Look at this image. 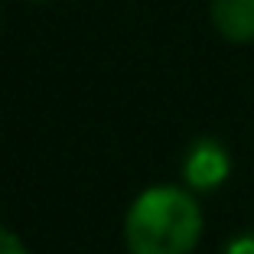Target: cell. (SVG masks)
<instances>
[{
	"label": "cell",
	"mask_w": 254,
	"mask_h": 254,
	"mask_svg": "<svg viewBox=\"0 0 254 254\" xmlns=\"http://www.w3.org/2000/svg\"><path fill=\"white\" fill-rule=\"evenodd\" d=\"M199 235V202L176 186H153L140 192L124 218V241L130 254H189Z\"/></svg>",
	"instance_id": "obj_1"
},
{
	"label": "cell",
	"mask_w": 254,
	"mask_h": 254,
	"mask_svg": "<svg viewBox=\"0 0 254 254\" xmlns=\"http://www.w3.org/2000/svg\"><path fill=\"white\" fill-rule=\"evenodd\" d=\"M232 173V157L228 150L222 147L212 137H199V140L189 147L186 160H183V176L186 183L195 189V192H209V189H218Z\"/></svg>",
	"instance_id": "obj_2"
},
{
	"label": "cell",
	"mask_w": 254,
	"mask_h": 254,
	"mask_svg": "<svg viewBox=\"0 0 254 254\" xmlns=\"http://www.w3.org/2000/svg\"><path fill=\"white\" fill-rule=\"evenodd\" d=\"M212 26L228 43H254V0H212Z\"/></svg>",
	"instance_id": "obj_3"
},
{
	"label": "cell",
	"mask_w": 254,
	"mask_h": 254,
	"mask_svg": "<svg viewBox=\"0 0 254 254\" xmlns=\"http://www.w3.org/2000/svg\"><path fill=\"white\" fill-rule=\"evenodd\" d=\"M0 254H26V248H23V241L13 232L0 228Z\"/></svg>",
	"instance_id": "obj_4"
},
{
	"label": "cell",
	"mask_w": 254,
	"mask_h": 254,
	"mask_svg": "<svg viewBox=\"0 0 254 254\" xmlns=\"http://www.w3.org/2000/svg\"><path fill=\"white\" fill-rule=\"evenodd\" d=\"M225 254H254V235H238L228 241Z\"/></svg>",
	"instance_id": "obj_5"
}]
</instances>
